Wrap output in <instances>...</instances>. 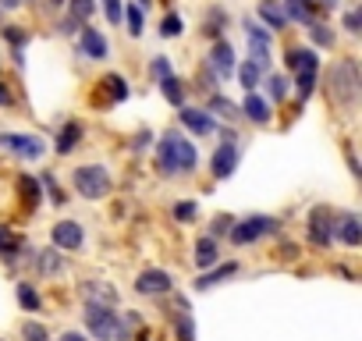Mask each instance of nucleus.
I'll return each mask as SVG.
<instances>
[{
	"label": "nucleus",
	"mask_w": 362,
	"mask_h": 341,
	"mask_svg": "<svg viewBox=\"0 0 362 341\" xmlns=\"http://www.w3.org/2000/svg\"><path fill=\"white\" fill-rule=\"evenodd\" d=\"M199 163L196 142L185 139L177 128H167L156 142V170L163 178H177V175H192Z\"/></svg>",
	"instance_id": "1"
},
{
	"label": "nucleus",
	"mask_w": 362,
	"mask_h": 341,
	"mask_svg": "<svg viewBox=\"0 0 362 341\" xmlns=\"http://www.w3.org/2000/svg\"><path fill=\"white\" fill-rule=\"evenodd\" d=\"M327 89H330V103L355 110V103H358V68H355V61L334 64L330 75H327Z\"/></svg>",
	"instance_id": "2"
},
{
	"label": "nucleus",
	"mask_w": 362,
	"mask_h": 341,
	"mask_svg": "<svg viewBox=\"0 0 362 341\" xmlns=\"http://www.w3.org/2000/svg\"><path fill=\"white\" fill-rule=\"evenodd\" d=\"M71 182L78 189L82 200H103L110 192V175H107V167L103 163H86V167H75L71 170Z\"/></svg>",
	"instance_id": "3"
},
{
	"label": "nucleus",
	"mask_w": 362,
	"mask_h": 341,
	"mask_svg": "<svg viewBox=\"0 0 362 341\" xmlns=\"http://www.w3.org/2000/svg\"><path fill=\"white\" fill-rule=\"evenodd\" d=\"M277 217H267V214H249V217H242V221H235L231 224V231H228V238L235 242V245H252V242H259V238H267V235H277Z\"/></svg>",
	"instance_id": "4"
},
{
	"label": "nucleus",
	"mask_w": 362,
	"mask_h": 341,
	"mask_svg": "<svg viewBox=\"0 0 362 341\" xmlns=\"http://www.w3.org/2000/svg\"><path fill=\"white\" fill-rule=\"evenodd\" d=\"M86 327L96 341H114L121 330V313L110 302H86Z\"/></svg>",
	"instance_id": "5"
},
{
	"label": "nucleus",
	"mask_w": 362,
	"mask_h": 341,
	"mask_svg": "<svg viewBox=\"0 0 362 341\" xmlns=\"http://www.w3.org/2000/svg\"><path fill=\"white\" fill-rule=\"evenodd\" d=\"M0 149L18 156V160H40V156H47L43 135H33V132H0Z\"/></svg>",
	"instance_id": "6"
},
{
	"label": "nucleus",
	"mask_w": 362,
	"mask_h": 341,
	"mask_svg": "<svg viewBox=\"0 0 362 341\" xmlns=\"http://www.w3.org/2000/svg\"><path fill=\"white\" fill-rule=\"evenodd\" d=\"M238 160H242V146L238 139H221V146L214 149V160H210V170L217 182H228L235 170H238Z\"/></svg>",
	"instance_id": "7"
},
{
	"label": "nucleus",
	"mask_w": 362,
	"mask_h": 341,
	"mask_svg": "<svg viewBox=\"0 0 362 341\" xmlns=\"http://www.w3.org/2000/svg\"><path fill=\"white\" fill-rule=\"evenodd\" d=\"M245 40H249V61H256L263 71L270 68V43H274V33L263 25V22H249L245 18Z\"/></svg>",
	"instance_id": "8"
},
{
	"label": "nucleus",
	"mask_w": 362,
	"mask_h": 341,
	"mask_svg": "<svg viewBox=\"0 0 362 341\" xmlns=\"http://www.w3.org/2000/svg\"><path fill=\"white\" fill-rule=\"evenodd\" d=\"M334 221H337V214L330 207H313L309 210V242L327 249L334 242Z\"/></svg>",
	"instance_id": "9"
},
{
	"label": "nucleus",
	"mask_w": 362,
	"mask_h": 341,
	"mask_svg": "<svg viewBox=\"0 0 362 341\" xmlns=\"http://www.w3.org/2000/svg\"><path fill=\"white\" fill-rule=\"evenodd\" d=\"M177 121L185 125L192 135H199V139L217 132V117H214L210 110H203V107H185V103H181V114H177Z\"/></svg>",
	"instance_id": "10"
},
{
	"label": "nucleus",
	"mask_w": 362,
	"mask_h": 341,
	"mask_svg": "<svg viewBox=\"0 0 362 341\" xmlns=\"http://www.w3.org/2000/svg\"><path fill=\"white\" fill-rule=\"evenodd\" d=\"M54 245L57 249H68V253L82 249L86 245V228L78 221H57L54 224Z\"/></svg>",
	"instance_id": "11"
},
{
	"label": "nucleus",
	"mask_w": 362,
	"mask_h": 341,
	"mask_svg": "<svg viewBox=\"0 0 362 341\" xmlns=\"http://www.w3.org/2000/svg\"><path fill=\"white\" fill-rule=\"evenodd\" d=\"M170 274L167 270H160V267H149V270H142L139 277H135V291L139 295H163V291H170Z\"/></svg>",
	"instance_id": "12"
},
{
	"label": "nucleus",
	"mask_w": 362,
	"mask_h": 341,
	"mask_svg": "<svg viewBox=\"0 0 362 341\" xmlns=\"http://www.w3.org/2000/svg\"><path fill=\"white\" fill-rule=\"evenodd\" d=\"M78 47H82V54H86L89 61H107V57H110V43H107V36H103L100 29H89V25H82Z\"/></svg>",
	"instance_id": "13"
},
{
	"label": "nucleus",
	"mask_w": 362,
	"mask_h": 341,
	"mask_svg": "<svg viewBox=\"0 0 362 341\" xmlns=\"http://www.w3.org/2000/svg\"><path fill=\"white\" fill-rule=\"evenodd\" d=\"M334 238L344 242L348 249H358L362 245V221H358V214H341L334 221Z\"/></svg>",
	"instance_id": "14"
},
{
	"label": "nucleus",
	"mask_w": 362,
	"mask_h": 341,
	"mask_svg": "<svg viewBox=\"0 0 362 341\" xmlns=\"http://www.w3.org/2000/svg\"><path fill=\"white\" fill-rule=\"evenodd\" d=\"M210 68L217 71V79H228L235 75V50L228 40H214V50H210Z\"/></svg>",
	"instance_id": "15"
},
{
	"label": "nucleus",
	"mask_w": 362,
	"mask_h": 341,
	"mask_svg": "<svg viewBox=\"0 0 362 341\" xmlns=\"http://www.w3.org/2000/svg\"><path fill=\"white\" fill-rule=\"evenodd\" d=\"M242 117H249L252 125H270V100L267 96H259L256 89L252 93H245V100H242Z\"/></svg>",
	"instance_id": "16"
},
{
	"label": "nucleus",
	"mask_w": 362,
	"mask_h": 341,
	"mask_svg": "<svg viewBox=\"0 0 362 341\" xmlns=\"http://www.w3.org/2000/svg\"><path fill=\"white\" fill-rule=\"evenodd\" d=\"M256 15H259V22H263L270 33L288 29V15H284V8H281V4H274V0H263V4L256 8Z\"/></svg>",
	"instance_id": "17"
},
{
	"label": "nucleus",
	"mask_w": 362,
	"mask_h": 341,
	"mask_svg": "<svg viewBox=\"0 0 362 341\" xmlns=\"http://www.w3.org/2000/svg\"><path fill=\"white\" fill-rule=\"evenodd\" d=\"M214 263H221V245H217V238H199L196 242V267L199 270H210Z\"/></svg>",
	"instance_id": "18"
},
{
	"label": "nucleus",
	"mask_w": 362,
	"mask_h": 341,
	"mask_svg": "<svg viewBox=\"0 0 362 341\" xmlns=\"http://www.w3.org/2000/svg\"><path fill=\"white\" fill-rule=\"evenodd\" d=\"M284 64H288L291 71H302V68L316 71V68H320V57H316V50H302V47H291V50L284 54Z\"/></svg>",
	"instance_id": "19"
},
{
	"label": "nucleus",
	"mask_w": 362,
	"mask_h": 341,
	"mask_svg": "<svg viewBox=\"0 0 362 341\" xmlns=\"http://www.w3.org/2000/svg\"><path fill=\"white\" fill-rule=\"evenodd\" d=\"M78 142H82V125H78V121H68V125L57 132V146H54V149H57L61 156H68Z\"/></svg>",
	"instance_id": "20"
},
{
	"label": "nucleus",
	"mask_w": 362,
	"mask_h": 341,
	"mask_svg": "<svg viewBox=\"0 0 362 341\" xmlns=\"http://www.w3.org/2000/svg\"><path fill=\"white\" fill-rule=\"evenodd\" d=\"M284 15H288V22H298V25H313L316 22L309 0H284Z\"/></svg>",
	"instance_id": "21"
},
{
	"label": "nucleus",
	"mask_w": 362,
	"mask_h": 341,
	"mask_svg": "<svg viewBox=\"0 0 362 341\" xmlns=\"http://www.w3.org/2000/svg\"><path fill=\"white\" fill-rule=\"evenodd\" d=\"M214 117H224V121H238L242 117V110L228 100V96H221V93H210V107H206Z\"/></svg>",
	"instance_id": "22"
},
{
	"label": "nucleus",
	"mask_w": 362,
	"mask_h": 341,
	"mask_svg": "<svg viewBox=\"0 0 362 341\" xmlns=\"http://www.w3.org/2000/svg\"><path fill=\"white\" fill-rule=\"evenodd\" d=\"M235 270H238V263H235V260H231V263H224V267H217V263H214V267H210V274H203V277L196 281V288H199V291H206V288H214V284L228 281Z\"/></svg>",
	"instance_id": "23"
},
{
	"label": "nucleus",
	"mask_w": 362,
	"mask_h": 341,
	"mask_svg": "<svg viewBox=\"0 0 362 341\" xmlns=\"http://www.w3.org/2000/svg\"><path fill=\"white\" fill-rule=\"evenodd\" d=\"M156 86H160V93H163V100H167V103H174V107H181V103H185V86H181V79H174V75H163Z\"/></svg>",
	"instance_id": "24"
},
{
	"label": "nucleus",
	"mask_w": 362,
	"mask_h": 341,
	"mask_svg": "<svg viewBox=\"0 0 362 341\" xmlns=\"http://www.w3.org/2000/svg\"><path fill=\"white\" fill-rule=\"evenodd\" d=\"M235 71H238V82H242V89H245V93H252V89L259 86V79H263V68H259L256 61L235 64Z\"/></svg>",
	"instance_id": "25"
},
{
	"label": "nucleus",
	"mask_w": 362,
	"mask_h": 341,
	"mask_svg": "<svg viewBox=\"0 0 362 341\" xmlns=\"http://www.w3.org/2000/svg\"><path fill=\"white\" fill-rule=\"evenodd\" d=\"M82 295H86V302H110V306H114V299H117V291L107 288L103 281H89V284L82 288Z\"/></svg>",
	"instance_id": "26"
},
{
	"label": "nucleus",
	"mask_w": 362,
	"mask_h": 341,
	"mask_svg": "<svg viewBox=\"0 0 362 341\" xmlns=\"http://www.w3.org/2000/svg\"><path fill=\"white\" fill-rule=\"evenodd\" d=\"M18 249H22V242H18V235L8 228V224H0V256H4L8 263L18 256Z\"/></svg>",
	"instance_id": "27"
},
{
	"label": "nucleus",
	"mask_w": 362,
	"mask_h": 341,
	"mask_svg": "<svg viewBox=\"0 0 362 341\" xmlns=\"http://www.w3.org/2000/svg\"><path fill=\"white\" fill-rule=\"evenodd\" d=\"M288 93H291V79H288V75H270V79H267V100L281 103Z\"/></svg>",
	"instance_id": "28"
},
{
	"label": "nucleus",
	"mask_w": 362,
	"mask_h": 341,
	"mask_svg": "<svg viewBox=\"0 0 362 341\" xmlns=\"http://www.w3.org/2000/svg\"><path fill=\"white\" fill-rule=\"evenodd\" d=\"M36 263H40V274H50V277L64 270V260H61V249H43Z\"/></svg>",
	"instance_id": "29"
},
{
	"label": "nucleus",
	"mask_w": 362,
	"mask_h": 341,
	"mask_svg": "<svg viewBox=\"0 0 362 341\" xmlns=\"http://www.w3.org/2000/svg\"><path fill=\"white\" fill-rule=\"evenodd\" d=\"M295 93H298V100L305 103V100L316 93V71L302 68V71H298V79H295Z\"/></svg>",
	"instance_id": "30"
},
{
	"label": "nucleus",
	"mask_w": 362,
	"mask_h": 341,
	"mask_svg": "<svg viewBox=\"0 0 362 341\" xmlns=\"http://www.w3.org/2000/svg\"><path fill=\"white\" fill-rule=\"evenodd\" d=\"M15 295H18V302H22V306H25L29 313H36V309L43 306V299H40V291H36V288H33L29 281H18V291H15Z\"/></svg>",
	"instance_id": "31"
},
{
	"label": "nucleus",
	"mask_w": 362,
	"mask_h": 341,
	"mask_svg": "<svg viewBox=\"0 0 362 341\" xmlns=\"http://www.w3.org/2000/svg\"><path fill=\"white\" fill-rule=\"evenodd\" d=\"M181 33H185V22H181V15L170 11V15L160 18V36H163V40H177Z\"/></svg>",
	"instance_id": "32"
},
{
	"label": "nucleus",
	"mask_w": 362,
	"mask_h": 341,
	"mask_svg": "<svg viewBox=\"0 0 362 341\" xmlns=\"http://www.w3.org/2000/svg\"><path fill=\"white\" fill-rule=\"evenodd\" d=\"M40 185H43V192L50 196V203H54V207H64V203H68V200H64V192H61V185H57V178L50 175V170H43Z\"/></svg>",
	"instance_id": "33"
},
{
	"label": "nucleus",
	"mask_w": 362,
	"mask_h": 341,
	"mask_svg": "<svg viewBox=\"0 0 362 341\" xmlns=\"http://www.w3.org/2000/svg\"><path fill=\"white\" fill-rule=\"evenodd\" d=\"M121 22H128V33H132V36H142V29H146V15H142V8H135V4H128V11L121 15Z\"/></svg>",
	"instance_id": "34"
},
{
	"label": "nucleus",
	"mask_w": 362,
	"mask_h": 341,
	"mask_svg": "<svg viewBox=\"0 0 362 341\" xmlns=\"http://www.w3.org/2000/svg\"><path fill=\"white\" fill-rule=\"evenodd\" d=\"M309 36H313V43H316V47H323V50H330V47H334V29H330V25H323V22H313V25H309Z\"/></svg>",
	"instance_id": "35"
},
{
	"label": "nucleus",
	"mask_w": 362,
	"mask_h": 341,
	"mask_svg": "<svg viewBox=\"0 0 362 341\" xmlns=\"http://www.w3.org/2000/svg\"><path fill=\"white\" fill-rule=\"evenodd\" d=\"M103 86H110V96H114V103H124L128 100V82H124V75H107L103 79Z\"/></svg>",
	"instance_id": "36"
},
{
	"label": "nucleus",
	"mask_w": 362,
	"mask_h": 341,
	"mask_svg": "<svg viewBox=\"0 0 362 341\" xmlns=\"http://www.w3.org/2000/svg\"><path fill=\"white\" fill-rule=\"evenodd\" d=\"M18 192H25V200H29L33 207L43 200V189H40V182H36V178H29V175H22V178H18Z\"/></svg>",
	"instance_id": "37"
},
{
	"label": "nucleus",
	"mask_w": 362,
	"mask_h": 341,
	"mask_svg": "<svg viewBox=\"0 0 362 341\" xmlns=\"http://www.w3.org/2000/svg\"><path fill=\"white\" fill-rule=\"evenodd\" d=\"M22 337L25 341H50V330L43 323H36V320H25L22 323Z\"/></svg>",
	"instance_id": "38"
},
{
	"label": "nucleus",
	"mask_w": 362,
	"mask_h": 341,
	"mask_svg": "<svg viewBox=\"0 0 362 341\" xmlns=\"http://www.w3.org/2000/svg\"><path fill=\"white\" fill-rule=\"evenodd\" d=\"M224 22H228V15H224L221 8H214V11H210V18H206V36L221 40V29H224Z\"/></svg>",
	"instance_id": "39"
},
{
	"label": "nucleus",
	"mask_w": 362,
	"mask_h": 341,
	"mask_svg": "<svg viewBox=\"0 0 362 341\" xmlns=\"http://www.w3.org/2000/svg\"><path fill=\"white\" fill-rule=\"evenodd\" d=\"M177 341H196V323H192L189 313L177 316Z\"/></svg>",
	"instance_id": "40"
},
{
	"label": "nucleus",
	"mask_w": 362,
	"mask_h": 341,
	"mask_svg": "<svg viewBox=\"0 0 362 341\" xmlns=\"http://www.w3.org/2000/svg\"><path fill=\"white\" fill-rule=\"evenodd\" d=\"M96 11V0H71V18H78L86 25V18Z\"/></svg>",
	"instance_id": "41"
},
{
	"label": "nucleus",
	"mask_w": 362,
	"mask_h": 341,
	"mask_svg": "<svg viewBox=\"0 0 362 341\" xmlns=\"http://www.w3.org/2000/svg\"><path fill=\"white\" fill-rule=\"evenodd\" d=\"M196 214H199V207H196L192 200H185V203H177V207H174V221H181V224L196 221Z\"/></svg>",
	"instance_id": "42"
},
{
	"label": "nucleus",
	"mask_w": 362,
	"mask_h": 341,
	"mask_svg": "<svg viewBox=\"0 0 362 341\" xmlns=\"http://www.w3.org/2000/svg\"><path fill=\"white\" fill-rule=\"evenodd\" d=\"M231 224H235V217H228V214H221V217H214V228H210V238H217V235H228V231H231Z\"/></svg>",
	"instance_id": "43"
},
{
	"label": "nucleus",
	"mask_w": 362,
	"mask_h": 341,
	"mask_svg": "<svg viewBox=\"0 0 362 341\" xmlns=\"http://www.w3.org/2000/svg\"><path fill=\"white\" fill-rule=\"evenodd\" d=\"M149 75L160 82L163 75H170V61H167V57H153V64H149Z\"/></svg>",
	"instance_id": "44"
},
{
	"label": "nucleus",
	"mask_w": 362,
	"mask_h": 341,
	"mask_svg": "<svg viewBox=\"0 0 362 341\" xmlns=\"http://www.w3.org/2000/svg\"><path fill=\"white\" fill-rule=\"evenodd\" d=\"M103 11H107V18H110L114 25H121V15H124L121 0H103Z\"/></svg>",
	"instance_id": "45"
},
{
	"label": "nucleus",
	"mask_w": 362,
	"mask_h": 341,
	"mask_svg": "<svg viewBox=\"0 0 362 341\" xmlns=\"http://www.w3.org/2000/svg\"><path fill=\"white\" fill-rule=\"evenodd\" d=\"M149 142H153V132H149V128H139V135L132 139V149L142 153V149H149Z\"/></svg>",
	"instance_id": "46"
},
{
	"label": "nucleus",
	"mask_w": 362,
	"mask_h": 341,
	"mask_svg": "<svg viewBox=\"0 0 362 341\" xmlns=\"http://www.w3.org/2000/svg\"><path fill=\"white\" fill-rule=\"evenodd\" d=\"M358 25H362V11L351 8V11L344 15V29H348V33H358Z\"/></svg>",
	"instance_id": "47"
},
{
	"label": "nucleus",
	"mask_w": 362,
	"mask_h": 341,
	"mask_svg": "<svg viewBox=\"0 0 362 341\" xmlns=\"http://www.w3.org/2000/svg\"><path fill=\"white\" fill-rule=\"evenodd\" d=\"M344 160H348V170H351V175L358 178L362 170H358V160H355V149H351V142H344Z\"/></svg>",
	"instance_id": "48"
},
{
	"label": "nucleus",
	"mask_w": 362,
	"mask_h": 341,
	"mask_svg": "<svg viewBox=\"0 0 362 341\" xmlns=\"http://www.w3.org/2000/svg\"><path fill=\"white\" fill-rule=\"evenodd\" d=\"M15 103V96H11V89L4 86V82H0V107H11Z\"/></svg>",
	"instance_id": "49"
},
{
	"label": "nucleus",
	"mask_w": 362,
	"mask_h": 341,
	"mask_svg": "<svg viewBox=\"0 0 362 341\" xmlns=\"http://www.w3.org/2000/svg\"><path fill=\"white\" fill-rule=\"evenodd\" d=\"M0 8H8V11H15V8H22V0H0Z\"/></svg>",
	"instance_id": "50"
},
{
	"label": "nucleus",
	"mask_w": 362,
	"mask_h": 341,
	"mask_svg": "<svg viewBox=\"0 0 362 341\" xmlns=\"http://www.w3.org/2000/svg\"><path fill=\"white\" fill-rule=\"evenodd\" d=\"M61 341H86V337H82V334H78V330H68V334H64V337H61Z\"/></svg>",
	"instance_id": "51"
},
{
	"label": "nucleus",
	"mask_w": 362,
	"mask_h": 341,
	"mask_svg": "<svg viewBox=\"0 0 362 341\" xmlns=\"http://www.w3.org/2000/svg\"><path fill=\"white\" fill-rule=\"evenodd\" d=\"M320 4H323V8H337V4H341V0H320Z\"/></svg>",
	"instance_id": "52"
},
{
	"label": "nucleus",
	"mask_w": 362,
	"mask_h": 341,
	"mask_svg": "<svg viewBox=\"0 0 362 341\" xmlns=\"http://www.w3.org/2000/svg\"><path fill=\"white\" fill-rule=\"evenodd\" d=\"M139 8L146 11V8H153V0H139Z\"/></svg>",
	"instance_id": "53"
},
{
	"label": "nucleus",
	"mask_w": 362,
	"mask_h": 341,
	"mask_svg": "<svg viewBox=\"0 0 362 341\" xmlns=\"http://www.w3.org/2000/svg\"><path fill=\"white\" fill-rule=\"evenodd\" d=\"M47 4H50V8H61V4H64V0H47Z\"/></svg>",
	"instance_id": "54"
}]
</instances>
